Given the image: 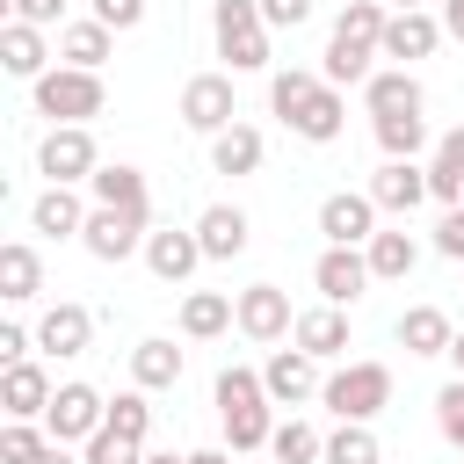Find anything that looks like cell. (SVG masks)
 Segmentation results:
<instances>
[{
  "label": "cell",
  "instance_id": "5",
  "mask_svg": "<svg viewBox=\"0 0 464 464\" xmlns=\"http://www.w3.org/2000/svg\"><path fill=\"white\" fill-rule=\"evenodd\" d=\"M102 152H94V130L87 123H51L44 145H36V174L44 181H94Z\"/></svg>",
  "mask_w": 464,
  "mask_h": 464
},
{
  "label": "cell",
  "instance_id": "35",
  "mask_svg": "<svg viewBox=\"0 0 464 464\" xmlns=\"http://www.w3.org/2000/svg\"><path fill=\"white\" fill-rule=\"evenodd\" d=\"M384 22H392V7H384V0H348V7L334 14V36H341V44H370V51H377V44H384Z\"/></svg>",
  "mask_w": 464,
  "mask_h": 464
},
{
  "label": "cell",
  "instance_id": "23",
  "mask_svg": "<svg viewBox=\"0 0 464 464\" xmlns=\"http://www.w3.org/2000/svg\"><path fill=\"white\" fill-rule=\"evenodd\" d=\"M362 254H370V276H377V283H406L413 261H420V239H413L406 225H377Z\"/></svg>",
  "mask_w": 464,
  "mask_h": 464
},
{
  "label": "cell",
  "instance_id": "7",
  "mask_svg": "<svg viewBox=\"0 0 464 464\" xmlns=\"http://www.w3.org/2000/svg\"><path fill=\"white\" fill-rule=\"evenodd\" d=\"M102 420H109V399L94 392V384H58L51 392V413H44V428H51V442H87V435H102Z\"/></svg>",
  "mask_w": 464,
  "mask_h": 464
},
{
  "label": "cell",
  "instance_id": "54",
  "mask_svg": "<svg viewBox=\"0 0 464 464\" xmlns=\"http://www.w3.org/2000/svg\"><path fill=\"white\" fill-rule=\"evenodd\" d=\"M384 7H428V0H384Z\"/></svg>",
  "mask_w": 464,
  "mask_h": 464
},
{
  "label": "cell",
  "instance_id": "52",
  "mask_svg": "<svg viewBox=\"0 0 464 464\" xmlns=\"http://www.w3.org/2000/svg\"><path fill=\"white\" fill-rule=\"evenodd\" d=\"M450 370L464 377V334H450Z\"/></svg>",
  "mask_w": 464,
  "mask_h": 464
},
{
  "label": "cell",
  "instance_id": "33",
  "mask_svg": "<svg viewBox=\"0 0 464 464\" xmlns=\"http://www.w3.org/2000/svg\"><path fill=\"white\" fill-rule=\"evenodd\" d=\"M370 58H384V51H370V44H341V36H326V51H319V72L334 80V87H362L377 65Z\"/></svg>",
  "mask_w": 464,
  "mask_h": 464
},
{
  "label": "cell",
  "instance_id": "32",
  "mask_svg": "<svg viewBox=\"0 0 464 464\" xmlns=\"http://www.w3.org/2000/svg\"><path fill=\"white\" fill-rule=\"evenodd\" d=\"M268 406H276V399L218 413V420H225V450H232V457H254V450H268V435H276V413H268Z\"/></svg>",
  "mask_w": 464,
  "mask_h": 464
},
{
  "label": "cell",
  "instance_id": "38",
  "mask_svg": "<svg viewBox=\"0 0 464 464\" xmlns=\"http://www.w3.org/2000/svg\"><path fill=\"white\" fill-rule=\"evenodd\" d=\"M210 399H218V413H232V406H261V399H268V384H261V370H246V362H225Z\"/></svg>",
  "mask_w": 464,
  "mask_h": 464
},
{
  "label": "cell",
  "instance_id": "24",
  "mask_svg": "<svg viewBox=\"0 0 464 464\" xmlns=\"http://www.w3.org/2000/svg\"><path fill=\"white\" fill-rule=\"evenodd\" d=\"M428 196H435L442 210L464 203V123L435 138V152H428Z\"/></svg>",
  "mask_w": 464,
  "mask_h": 464
},
{
  "label": "cell",
  "instance_id": "43",
  "mask_svg": "<svg viewBox=\"0 0 464 464\" xmlns=\"http://www.w3.org/2000/svg\"><path fill=\"white\" fill-rule=\"evenodd\" d=\"M435 428H442V442L464 457V377H450V384L435 392Z\"/></svg>",
  "mask_w": 464,
  "mask_h": 464
},
{
  "label": "cell",
  "instance_id": "6",
  "mask_svg": "<svg viewBox=\"0 0 464 464\" xmlns=\"http://www.w3.org/2000/svg\"><path fill=\"white\" fill-rule=\"evenodd\" d=\"M181 123L196 138H218L225 123H239V94H232V72H196L181 87Z\"/></svg>",
  "mask_w": 464,
  "mask_h": 464
},
{
  "label": "cell",
  "instance_id": "12",
  "mask_svg": "<svg viewBox=\"0 0 464 464\" xmlns=\"http://www.w3.org/2000/svg\"><path fill=\"white\" fill-rule=\"evenodd\" d=\"M297 312H290V290L283 283H246L239 290V334L246 341H290Z\"/></svg>",
  "mask_w": 464,
  "mask_h": 464
},
{
  "label": "cell",
  "instance_id": "50",
  "mask_svg": "<svg viewBox=\"0 0 464 464\" xmlns=\"http://www.w3.org/2000/svg\"><path fill=\"white\" fill-rule=\"evenodd\" d=\"M442 29H450V36L464 44V0H442Z\"/></svg>",
  "mask_w": 464,
  "mask_h": 464
},
{
  "label": "cell",
  "instance_id": "22",
  "mask_svg": "<svg viewBox=\"0 0 464 464\" xmlns=\"http://www.w3.org/2000/svg\"><path fill=\"white\" fill-rule=\"evenodd\" d=\"M362 109H370V116H420V80H413V65L370 72V80H362Z\"/></svg>",
  "mask_w": 464,
  "mask_h": 464
},
{
  "label": "cell",
  "instance_id": "9",
  "mask_svg": "<svg viewBox=\"0 0 464 464\" xmlns=\"http://www.w3.org/2000/svg\"><path fill=\"white\" fill-rule=\"evenodd\" d=\"M283 130H297L304 145H334V138L348 130V94H341V87L319 72V87H312V94H304V102L283 116Z\"/></svg>",
  "mask_w": 464,
  "mask_h": 464
},
{
  "label": "cell",
  "instance_id": "47",
  "mask_svg": "<svg viewBox=\"0 0 464 464\" xmlns=\"http://www.w3.org/2000/svg\"><path fill=\"white\" fill-rule=\"evenodd\" d=\"M261 22L268 29H297V22H312V0H261Z\"/></svg>",
  "mask_w": 464,
  "mask_h": 464
},
{
  "label": "cell",
  "instance_id": "8",
  "mask_svg": "<svg viewBox=\"0 0 464 464\" xmlns=\"http://www.w3.org/2000/svg\"><path fill=\"white\" fill-rule=\"evenodd\" d=\"M377 196L370 188H334L326 203H319V232H326V246H370V232H377Z\"/></svg>",
  "mask_w": 464,
  "mask_h": 464
},
{
  "label": "cell",
  "instance_id": "46",
  "mask_svg": "<svg viewBox=\"0 0 464 464\" xmlns=\"http://www.w3.org/2000/svg\"><path fill=\"white\" fill-rule=\"evenodd\" d=\"M7 14H14V22H36V29H65V22H58L65 0H7Z\"/></svg>",
  "mask_w": 464,
  "mask_h": 464
},
{
  "label": "cell",
  "instance_id": "13",
  "mask_svg": "<svg viewBox=\"0 0 464 464\" xmlns=\"http://www.w3.org/2000/svg\"><path fill=\"white\" fill-rule=\"evenodd\" d=\"M261 384H268L276 406H304V399H319L326 377H319V355H304V348L290 341V348H276V355L261 362Z\"/></svg>",
  "mask_w": 464,
  "mask_h": 464
},
{
  "label": "cell",
  "instance_id": "2",
  "mask_svg": "<svg viewBox=\"0 0 464 464\" xmlns=\"http://www.w3.org/2000/svg\"><path fill=\"white\" fill-rule=\"evenodd\" d=\"M210 36H218V58L232 72H268V22H261V0H218L210 7Z\"/></svg>",
  "mask_w": 464,
  "mask_h": 464
},
{
  "label": "cell",
  "instance_id": "15",
  "mask_svg": "<svg viewBox=\"0 0 464 464\" xmlns=\"http://www.w3.org/2000/svg\"><path fill=\"white\" fill-rule=\"evenodd\" d=\"M87 341H94V312H87V304H72V297H58V304L36 319V355H51V362L87 355Z\"/></svg>",
  "mask_w": 464,
  "mask_h": 464
},
{
  "label": "cell",
  "instance_id": "31",
  "mask_svg": "<svg viewBox=\"0 0 464 464\" xmlns=\"http://www.w3.org/2000/svg\"><path fill=\"white\" fill-rule=\"evenodd\" d=\"M36 290H44L36 246H29V239H7V246H0V297H7V304H29Z\"/></svg>",
  "mask_w": 464,
  "mask_h": 464
},
{
  "label": "cell",
  "instance_id": "10",
  "mask_svg": "<svg viewBox=\"0 0 464 464\" xmlns=\"http://www.w3.org/2000/svg\"><path fill=\"white\" fill-rule=\"evenodd\" d=\"M450 29H442V14H428V7H392V22H384V58H399V65H420V58H435V44H442Z\"/></svg>",
  "mask_w": 464,
  "mask_h": 464
},
{
  "label": "cell",
  "instance_id": "34",
  "mask_svg": "<svg viewBox=\"0 0 464 464\" xmlns=\"http://www.w3.org/2000/svg\"><path fill=\"white\" fill-rule=\"evenodd\" d=\"M370 130H377L384 160H420V152H435V145H428V116H370Z\"/></svg>",
  "mask_w": 464,
  "mask_h": 464
},
{
  "label": "cell",
  "instance_id": "16",
  "mask_svg": "<svg viewBox=\"0 0 464 464\" xmlns=\"http://www.w3.org/2000/svg\"><path fill=\"white\" fill-rule=\"evenodd\" d=\"M370 196H377L384 218H413V210L428 203V167H420V160H384V167L370 174Z\"/></svg>",
  "mask_w": 464,
  "mask_h": 464
},
{
  "label": "cell",
  "instance_id": "28",
  "mask_svg": "<svg viewBox=\"0 0 464 464\" xmlns=\"http://www.w3.org/2000/svg\"><path fill=\"white\" fill-rule=\"evenodd\" d=\"M181 362H188V355H181L167 334H152V341L130 348V377H138L145 392H174V384H181Z\"/></svg>",
  "mask_w": 464,
  "mask_h": 464
},
{
  "label": "cell",
  "instance_id": "44",
  "mask_svg": "<svg viewBox=\"0 0 464 464\" xmlns=\"http://www.w3.org/2000/svg\"><path fill=\"white\" fill-rule=\"evenodd\" d=\"M435 254H442V261H464V203L435 218Z\"/></svg>",
  "mask_w": 464,
  "mask_h": 464
},
{
  "label": "cell",
  "instance_id": "3",
  "mask_svg": "<svg viewBox=\"0 0 464 464\" xmlns=\"http://www.w3.org/2000/svg\"><path fill=\"white\" fill-rule=\"evenodd\" d=\"M319 406L334 420H377L392 406V362H341L326 384H319Z\"/></svg>",
  "mask_w": 464,
  "mask_h": 464
},
{
  "label": "cell",
  "instance_id": "49",
  "mask_svg": "<svg viewBox=\"0 0 464 464\" xmlns=\"http://www.w3.org/2000/svg\"><path fill=\"white\" fill-rule=\"evenodd\" d=\"M36 464H87V457H80L72 442H44V457H36Z\"/></svg>",
  "mask_w": 464,
  "mask_h": 464
},
{
  "label": "cell",
  "instance_id": "53",
  "mask_svg": "<svg viewBox=\"0 0 464 464\" xmlns=\"http://www.w3.org/2000/svg\"><path fill=\"white\" fill-rule=\"evenodd\" d=\"M145 464H188V457H174V450H145Z\"/></svg>",
  "mask_w": 464,
  "mask_h": 464
},
{
  "label": "cell",
  "instance_id": "21",
  "mask_svg": "<svg viewBox=\"0 0 464 464\" xmlns=\"http://www.w3.org/2000/svg\"><path fill=\"white\" fill-rule=\"evenodd\" d=\"M196 239H203V254H210V261H239V254H246V239H254V225H246V210H239V203H210V210L196 218Z\"/></svg>",
  "mask_w": 464,
  "mask_h": 464
},
{
  "label": "cell",
  "instance_id": "48",
  "mask_svg": "<svg viewBox=\"0 0 464 464\" xmlns=\"http://www.w3.org/2000/svg\"><path fill=\"white\" fill-rule=\"evenodd\" d=\"M22 355H36V334L7 319V326H0V362H22Z\"/></svg>",
  "mask_w": 464,
  "mask_h": 464
},
{
  "label": "cell",
  "instance_id": "25",
  "mask_svg": "<svg viewBox=\"0 0 464 464\" xmlns=\"http://www.w3.org/2000/svg\"><path fill=\"white\" fill-rule=\"evenodd\" d=\"M225 326H239V297H225V290H188L181 297V334L188 341H218Z\"/></svg>",
  "mask_w": 464,
  "mask_h": 464
},
{
  "label": "cell",
  "instance_id": "42",
  "mask_svg": "<svg viewBox=\"0 0 464 464\" xmlns=\"http://www.w3.org/2000/svg\"><path fill=\"white\" fill-rule=\"evenodd\" d=\"M312 87H319V72H304V65H283V72H268V109H276V116H290V109H297Z\"/></svg>",
  "mask_w": 464,
  "mask_h": 464
},
{
  "label": "cell",
  "instance_id": "4",
  "mask_svg": "<svg viewBox=\"0 0 464 464\" xmlns=\"http://www.w3.org/2000/svg\"><path fill=\"white\" fill-rule=\"evenodd\" d=\"M145 232H152V210L94 203V210H87V232H80V246H87L94 261H130V254H145Z\"/></svg>",
  "mask_w": 464,
  "mask_h": 464
},
{
  "label": "cell",
  "instance_id": "11",
  "mask_svg": "<svg viewBox=\"0 0 464 464\" xmlns=\"http://www.w3.org/2000/svg\"><path fill=\"white\" fill-rule=\"evenodd\" d=\"M370 283H377V276H370V254H362V246H326V254L312 261V290H319L326 304H355Z\"/></svg>",
  "mask_w": 464,
  "mask_h": 464
},
{
  "label": "cell",
  "instance_id": "45",
  "mask_svg": "<svg viewBox=\"0 0 464 464\" xmlns=\"http://www.w3.org/2000/svg\"><path fill=\"white\" fill-rule=\"evenodd\" d=\"M94 7V22H109V29H138L145 22V0H87Z\"/></svg>",
  "mask_w": 464,
  "mask_h": 464
},
{
  "label": "cell",
  "instance_id": "51",
  "mask_svg": "<svg viewBox=\"0 0 464 464\" xmlns=\"http://www.w3.org/2000/svg\"><path fill=\"white\" fill-rule=\"evenodd\" d=\"M188 464H232V450H188Z\"/></svg>",
  "mask_w": 464,
  "mask_h": 464
},
{
  "label": "cell",
  "instance_id": "29",
  "mask_svg": "<svg viewBox=\"0 0 464 464\" xmlns=\"http://www.w3.org/2000/svg\"><path fill=\"white\" fill-rule=\"evenodd\" d=\"M261 152H268V145H261L254 123H225V130L210 138V167H218V174H261Z\"/></svg>",
  "mask_w": 464,
  "mask_h": 464
},
{
  "label": "cell",
  "instance_id": "17",
  "mask_svg": "<svg viewBox=\"0 0 464 464\" xmlns=\"http://www.w3.org/2000/svg\"><path fill=\"white\" fill-rule=\"evenodd\" d=\"M51 392H58L51 370L29 362V355L0 370V406H7V420H44V413H51Z\"/></svg>",
  "mask_w": 464,
  "mask_h": 464
},
{
  "label": "cell",
  "instance_id": "30",
  "mask_svg": "<svg viewBox=\"0 0 464 464\" xmlns=\"http://www.w3.org/2000/svg\"><path fill=\"white\" fill-rule=\"evenodd\" d=\"M87 188H94V203H116V210H152V188H145V174H138V167H123V160H102Z\"/></svg>",
  "mask_w": 464,
  "mask_h": 464
},
{
  "label": "cell",
  "instance_id": "37",
  "mask_svg": "<svg viewBox=\"0 0 464 464\" xmlns=\"http://www.w3.org/2000/svg\"><path fill=\"white\" fill-rule=\"evenodd\" d=\"M319 464H384V450H377L370 420H341V428L326 435V457H319Z\"/></svg>",
  "mask_w": 464,
  "mask_h": 464
},
{
  "label": "cell",
  "instance_id": "56",
  "mask_svg": "<svg viewBox=\"0 0 464 464\" xmlns=\"http://www.w3.org/2000/svg\"><path fill=\"white\" fill-rule=\"evenodd\" d=\"M457 464H464V457H457Z\"/></svg>",
  "mask_w": 464,
  "mask_h": 464
},
{
  "label": "cell",
  "instance_id": "26",
  "mask_svg": "<svg viewBox=\"0 0 464 464\" xmlns=\"http://www.w3.org/2000/svg\"><path fill=\"white\" fill-rule=\"evenodd\" d=\"M392 334H399L406 355H450V334H457V326H450V312H435V304H406Z\"/></svg>",
  "mask_w": 464,
  "mask_h": 464
},
{
  "label": "cell",
  "instance_id": "41",
  "mask_svg": "<svg viewBox=\"0 0 464 464\" xmlns=\"http://www.w3.org/2000/svg\"><path fill=\"white\" fill-rule=\"evenodd\" d=\"M80 457H87V464H145V442H130V435H116V428L102 420V435H87Z\"/></svg>",
  "mask_w": 464,
  "mask_h": 464
},
{
  "label": "cell",
  "instance_id": "27",
  "mask_svg": "<svg viewBox=\"0 0 464 464\" xmlns=\"http://www.w3.org/2000/svg\"><path fill=\"white\" fill-rule=\"evenodd\" d=\"M109 51H116V29H109V22H94V14L58 29V58H65V65H87V72H102V65H109Z\"/></svg>",
  "mask_w": 464,
  "mask_h": 464
},
{
  "label": "cell",
  "instance_id": "19",
  "mask_svg": "<svg viewBox=\"0 0 464 464\" xmlns=\"http://www.w3.org/2000/svg\"><path fill=\"white\" fill-rule=\"evenodd\" d=\"M290 341L304 348V355H319V362H334V355H348V304H312V312H297V326H290Z\"/></svg>",
  "mask_w": 464,
  "mask_h": 464
},
{
  "label": "cell",
  "instance_id": "18",
  "mask_svg": "<svg viewBox=\"0 0 464 464\" xmlns=\"http://www.w3.org/2000/svg\"><path fill=\"white\" fill-rule=\"evenodd\" d=\"M0 72H14V80H44L51 72V36L36 29V22H0Z\"/></svg>",
  "mask_w": 464,
  "mask_h": 464
},
{
  "label": "cell",
  "instance_id": "36",
  "mask_svg": "<svg viewBox=\"0 0 464 464\" xmlns=\"http://www.w3.org/2000/svg\"><path fill=\"white\" fill-rule=\"evenodd\" d=\"M268 457H276V464H319V457H326V435H319L312 420H276Z\"/></svg>",
  "mask_w": 464,
  "mask_h": 464
},
{
  "label": "cell",
  "instance_id": "1",
  "mask_svg": "<svg viewBox=\"0 0 464 464\" xmlns=\"http://www.w3.org/2000/svg\"><path fill=\"white\" fill-rule=\"evenodd\" d=\"M29 94H36V116H51V123H94L109 109L102 72H87V65H51L44 80H29Z\"/></svg>",
  "mask_w": 464,
  "mask_h": 464
},
{
  "label": "cell",
  "instance_id": "39",
  "mask_svg": "<svg viewBox=\"0 0 464 464\" xmlns=\"http://www.w3.org/2000/svg\"><path fill=\"white\" fill-rule=\"evenodd\" d=\"M109 428H116V435H130V442H145V435H152V406H145V384L109 399Z\"/></svg>",
  "mask_w": 464,
  "mask_h": 464
},
{
  "label": "cell",
  "instance_id": "20",
  "mask_svg": "<svg viewBox=\"0 0 464 464\" xmlns=\"http://www.w3.org/2000/svg\"><path fill=\"white\" fill-rule=\"evenodd\" d=\"M29 232H44V239H80V232H87V203L72 196V181H51V188L29 203Z\"/></svg>",
  "mask_w": 464,
  "mask_h": 464
},
{
  "label": "cell",
  "instance_id": "55",
  "mask_svg": "<svg viewBox=\"0 0 464 464\" xmlns=\"http://www.w3.org/2000/svg\"><path fill=\"white\" fill-rule=\"evenodd\" d=\"M268 464H276V457H268Z\"/></svg>",
  "mask_w": 464,
  "mask_h": 464
},
{
  "label": "cell",
  "instance_id": "14",
  "mask_svg": "<svg viewBox=\"0 0 464 464\" xmlns=\"http://www.w3.org/2000/svg\"><path fill=\"white\" fill-rule=\"evenodd\" d=\"M203 261H210V254H203L196 225H188V232H181V225H167V232H145V268H152L160 283H174V290H181V283H188Z\"/></svg>",
  "mask_w": 464,
  "mask_h": 464
},
{
  "label": "cell",
  "instance_id": "40",
  "mask_svg": "<svg viewBox=\"0 0 464 464\" xmlns=\"http://www.w3.org/2000/svg\"><path fill=\"white\" fill-rule=\"evenodd\" d=\"M44 442H51V428H36V420H7V428H0V464H36Z\"/></svg>",
  "mask_w": 464,
  "mask_h": 464
}]
</instances>
